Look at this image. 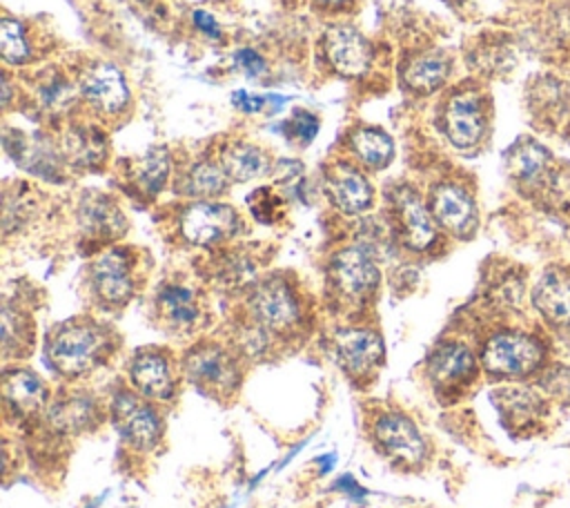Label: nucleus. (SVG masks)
Instances as JSON below:
<instances>
[{
  "instance_id": "obj_32",
  "label": "nucleus",
  "mask_w": 570,
  "mask_h": 508,
  "mask_svg": "<svg viewBox=\"0 0 570 508\" xmlns=\"http://www.w3.org/2000/svg\"><path fill=\"white\" fill-rule=\"evenodd\" d=\"M167 174H169V160H167V152L160 149V147H154L145 154V158L140 160L138 165V172H136V183L138 187L154 196L163 189L165 180H167Z\"/></svg>"
},
{
  "instance_id": "obj_8",
  "label": "nucleus",
  "mask_w": 570,
  "mask_h": 508,
  "mask_svg": "<svg viewBox=\"0 0 570 508\" xmlns=\"http://www.w3.org/2000/svg\"><path fill=\"white\" fill-rule=\"evenodd\" d=\"M252 310L263 328L287 330L298 319V301L283 279H267L252 294Z\"/></svg>"
},
{
  "instance_id": "obj_35",
  "label": "nucleus",
  "mask_w": 570,
  "mask_h": 508,
  "mask_svg": "<svg viewBox=\"0 0 570 508\" xmlns=\"http://www.w3.org/2000/svg\"><path fill=\"white\" fill-rule=\"evenodd\" d=\"M539 383H541V388H543L550 397L563 399V401L570 399V368H566V365L546 368V370L541 372Z\"/></svg>"
},
{
  "instance_id": "obj_3",
  "label": "nucleus",
  "mask_w": 570,
  "mask_h": 508,
  "mask_svg": "<svg viewBox=\"0 0 570 508\" xmlns=\"http://www.w3.org/2000/svg\"><path fill=\"white\" fill-rule=\"evenodd\" d=\"M111 419L127 443L138 450H147L158 443L163 423L151 406H147L134 392L120 390L111 399Z\"/></svg>"
},
{
  "instance_id": "obj_19",
  "label": "nucleus",
  "mask_w": 570,
  "mask_h": 508,
  "mask_svg": "<svg viewBox=\"0 0 570 508\" xmlns=\"http://www.w3.org/2000/svg\"><path fill=\"white\" fill-rule=\"evenodd\" d=\"M4 147L18 165H22L24 169H29L42 178L51 180L60 174V163H58L53 147L36 134L11 131L4 138Z\"/></svg>"
},
{
  "instance_id": "obj_7",
  "label": "nucleus",
  "mask_w": 570,
  "mask_h": 508,
  "mask_svg": "<svg viewBox=\"0 0 570 508\" xmlns=\"http://www.w3.org/2000/svg\"><path fill=\"white\" fill-rule=\"evenodd\" d=\"M334 352L345 372L352 377H363L381 363L383 341L374 330L345 328L334 336Z\"/></svg>"
},
{
  "instance_id": "obj_29",
  "label": "nucleus",
  "mask_w": 570,
  "mask_h": 508,
  "mask_svg": "<svg viewBox=\"0 0 570 508\" xmlns=\"http://www.w3.org/2000/svg\"><path fill=\"white\" fill-rule=\"evenodd\" d=\"M352 149L365 165L374 169L385 167L394 156L392 138L385 131L372 127H363L352 134Z\"/></svg>"
},
{
  "instance_id": "obj_20",
  "label": "nucleus",
  "mask_w": 570,
  "mask_h": 508,
  "mask_svg": "<svg viewBox=\"0 0 570 508\" xmlns=\"http://www.w3.org/2000/svg\"><path fill=\"white\" fill-rule=\"evenodd\" d=\"M78 221L91 238H116L125 232V218L116 203L100 192H87L78 207Z\"/></svg>"
},
{
  "instance_id": "obj_9",
  "label": "nucleus",
  "mask_w": 570,
  "mask_h": 508,
  "mask_svg": "<svg viewBox=\"0 0 570 508\" xmlns=\"http://www.w3.org/2000/svg\"><path fill=\"white\" fill-rule=\"evenodd\" d=\"M187 377L212 392L232 390L238 381L236 365L232 356L218 345H198L185 359Z\"/></svg>"
},
{
  "instance_id": "obj_31",
  "label": "nucleus",
  "mask_w": 570,
  "mask_h": 508,
  "mask_svg": "<svg viewBox=\"0 0 570 508\" xmlns=\"http://www.w3.org/2000/svg\"><path fill=\"white\" fill-rule=\"evenodd\" d=\"M227 174L225 169H220L218 165L209 163V160H203V163H196L187 176H185V192L189 196H198V198H212V196H218L225 192L227 187Z\"/></svg>"
},
{
  "instance_id": "obj_15",
  "label": "nucleus",
  "mask_w": 570,
  "mask_h": 508,
  "mask_svg": "<svg viewBox=\"0 0 570 508\" xmlns=\"http://www.w3.org/2000/svg\"><path fill=\"white\" fill-rule=\"evenodd\" d=\"M501 417L517 430H530L546 414V399L528 385H505L492 392Z\"/></svg>"
},
{
  "instance_id": "obj_16",
  "label": "nucleus",
  "mask_w": 570,
  "mask_h": 508,
  "mask_svg": "<svg viewBox=\"0 0 570 508\" xmlns=\"http://www.w3.org/2000/svg\"><path fill=\"white\" fill-rule=\"evenodd\" d=\"M332 203L343 214H361L372 205V187L367 178L352 165H334L325 180Z\"/></svg>"
},
{
  "instance_id": "obj_27",
  "label": "nucleus",
  "mask_w": 570,
  "mask_h": 508,
  "mask_svg": "<svg viewBox=\"0 0 570 508\" xmlns=\"http://www.w3.org/2000/svg\"><path fill=\"white\" fill-rule=\"evenodd\" d=\"M223 169L232 180L245 183V180H252V178H258V176L267 174L269 158L256 145L238 143V145H232L223 154Z\"/></svg>"
},
{
  "instance_id": "obj_5",
  "label": "nucleus",
  "mask_w": 570,
  "mask_h": 508,
  "mask_svg": "<svg viewBox=\"0 0 570 508\" xmlns=\"http://www.w3.org/2000/svg\"><path fill=\"white\" fill-rule=\"evenodd\" d=\"M448 140L459 149L474 147L485 131V114L481 98L474 91H459L448 100L443 114Z\"/></svg>"
},
{
  "instance_id": "obj_40",
  "label": "nucleus",
  "mask_w": 570,
  "mask_h": 508,
  "mask_svg": "<svg viewBox=\"0 0 570 508\" xmlns=\"http://www.w3.org/2000/svg\"><path fill=\"white\" fill-rule=\"evenodd\" d=\"M194 25H196L203 33H207L209 38H218V36H220V29H218L214 16H209L207 11H194Z\"/></svg>"
},
{
  "instance_id": "obj_37",
  "label": "nucleus",
  "mask_w": 570,
  "mask_h": 508,
  "mask_svg": "<svg viewBox=\"0 0 570 508\" xmlns=\"http://www.w3.org/2000/svg\"><path fill=\"white\" fill-rule=\"evenodd\" d=\"M318 131V120L309 111H296L287 125V134L301 143H309Z\"/></svg>"
},
{
  "instance_id": "obj_1",
  "label": "nucleus",
  "mask_w": 570,
  "mask_h": 508,
  "mask_svg": "<svg viewBox=\"0 0 570 508\" xmlns=\"http://www.w3.org/2000/svg\"><path fill=\"white\" fill-rule=\"evenodd\" d=\"M546 345L539 336L519 330L492 334L481 350V365L501 379H521L543 370Z\"/></svg>"
},
{
  "instance_id": "obj_2",
  "label": "nucleus",
  "mask_w": 570,
  "mask_h": 508,
  "mask_svg": "<svg viewBox=\"0 0 570 508\" xmlns=\"http://www.w3.org/2000/svg\"><path fill=\"white\" fill-rule=\"evenodd\" d=\"M105 350V334L89 323H69L56 330L47 343L49 363L67 374L76 377L91 370Z\"/></svg>"
},
{
  "instance_id": "obj_41",
  "label": "nucleus",
  "mask_w": 570,
  "mask_h": 508,
  "mask_svg": "<svg viewBox=\"0 0 570 508\" xmlns=\"http://www.w3.org/2000/svg\"><path fill=\"white\" fill-rule=\"evenodd\" d=\"M318 463H321V472H327L334 466V455H327V457L318 459Z\"/></svg>"
},
{
  "instance_id": "obj_14",
  "label": "nucleus",
  "mask_w": 570,
  "mask_h": 508,
  "mask_svg": "<svg viewBox=\"0 0 570 508\" xmlns=\"http://www.w3.org/2000/svg\"><path fill=\"white\" fill-rule=\"evenodd\" d=\"M430 379L436 385H465L476 374V359L465 343H441L428 359Z\"/></svg>"
},
{
  "instance_id": "obj_21",
  "label": "nucleus",
  "mask_w": 570,
  "mask_h": 508,
  "mask_svg": "<svg viewBox=\"0 0 570 508\" xmlns=\"http://www.w3.org/2000/svg\"><path fill=\"white\" fill-rule=\"evenodd\" d=\"M396 209L403 225L405 243L412 250H428L436 238L432 212H428L423 201L412 189H401L396 194Z\"/></svg>"
},
{
  "instance_id": "obj_18",
  "label": "nucleus",
  "mask_w": 570,
  "mask_h": 508,
  "mask_svg": "<svg viewBox=\"0 0 570 508\" xmlns=\"http://www.w3.org/2000/svg\"><path fill=\"white\" fill-rule=\"evenodd\" d=\"M82 94L100 111H107V114L120 111L129 98L122 74L109 62H98L87 71V76L82 78Z\"/></svg>"
},
{
  "instance_id": "obj_39",
  "label": "nucleus",
  "mask_w": 570,
  "mask_h": 508,
  "mask_svg": "<svg viewBox=\"0 0 570 508\" xmlns=\"http://www.w3.org/2000/svg\"><path fill=\"white\" fill-rule=\"evenodd\" d=\"M267 100H269V98H265V96H252V94H247V91H243V89H238V91L232 94V102H234L238 109L249 111V114L261 111Z\"/></svg>"
},
{
  "instance_id": "obj_33",
  "label": "nucleus",
  "mask_w": 570,
  "mask_h": 508,
  "mask_svg": "<svg viewBox=\"0 0 570 508\" xmlns=\"http://www.w3.org/2000/svg\"><path fill=\"white\" fill-rule=\"evenodd\" d=\"M0 49H2L4 60H9V62H22L29 58V49H27L20 22H16L11 18H4L0 22Z\"/></svg>"
},
{
  "instance_id": "obj_28",
  "label": "nucleus",
  "mask_w": 570,
  "mask_h": 508,
  "mask_svg": "<svg viewBox=\"0 0 570 508\" xmlns=\"http://www.w3.org/2000/svg\"><path fill=\"white\" fill-rule=\"evenodd\" d=\"M67 158L78 167H96L105 160L107 140L98 129H71L65 138Z\"/></svg>"
},
{
  "instance_id": "obj_11",
  "label": "nucleus",
  "mask_w": 570,
  "mask_h": 508,
  "mask_svg": "<svg viewBox=\"0 0 570 508\" xmlns=\"http://www.w3.org/2000/svg\"><path fill=\"white\" fill-rule=\"evenodd\" d=\"M325 56L343 76H361L367 71L372 51L367 40L350 25L330 27L325 33Z\"/></svg>"
},
{
  "instance_id": "obj_23",
  "label": "nucleus",
  "mask_w": 570,
  "mask_h": 508,
  "mask_svg": "<svg viewBox=\"0 0 570 508\" xmlns=\"http://www.w3.org/2000/svg\"><path fill=\"white\" fill-rule=\"evenodd\" d=\"M2 397L20 414H33L47 403V390L42 379L22 368L4 372Z\"/></svg>"
},
{
  "instance_id": "obj_26",
  "label": "nucleus",
  "mask_w": 570,
  "mask_h": 508,
  "mask_svg": "<svg viewBox=\"0 0 570 508\" xmlns=\"http://www.w3.org/2000/svg\"><path fill=\"white\" fill-rule=\"evenodd\" d=\"M510 172L512 176L525 185H541L543 178L548 176V167H550V154L534 140H521L519 145L512 147L510 152Z\"/></svg>"
},
{
  "instance_id": "obj_6",
  "label": "nucleus",
  "mask_w": 570,
  "mask_h": 508,
  "mask_svg": "<svg viewBox=\"0 0 570 508\" xmlns=\"http://www.w3.org/2000/svg\"><path fill=\"white\" fill-rule=\"evenodd\" d=\"M374 439L383 448V452L399 463L414 466L425 457V441L421 432L407 417L399 412L383 414L376 421Z\"/></svg>"
},
{
  "instance_id": "obj_13",
  "label": "nucleus",
  "mask_w": 570,
  "mask_h": 508,
  "mask_svg": "<svg viewBox=\"0 0 570 508\" xmlns=\"http://www.w3.org/2000/svg\"><path fill=\"white\" fill-rule=\"evenodd\" d=\"M532 305L557 328H570V274L552 267L532 287Z\"/></svg>"
},
{
  "instance_id": "obj_17",
  "label": "nucleus",
  "mask_w": 570,
  "mask_h": 508,
  "mask_svg": "<svg viewBox=\"0 0 570 508\" xmlns=\"http://www.w3.org/2000/svg\"><path fill=\"white\" fill-rule=\"evenodd\" d=\"M91 281L96 294L107 303H125L131 296L134 283L129 272V261L122 250L105 252L91 267Z\"/></svg>"
},
{
  "instance_id": "obj_10",
  "label": "nucleus",
  "mask_w": 570,
  "mask_h": 508,
  "mask_svg": "<svg viewBox=\"0 0 570 508\" xmlns=\"http://www.w3.org/2000/svg\"><path fill=\"white\" fill-rule=\"evenodd\" d=\"M430 212L434 221L454 236H470L476 227L474 201L454 183H443L432 192Z\"/></svg>"
},
{
  "instance_id": "obj_42",
  "label": "nucleus",
  "mask_w": 570,
  "mask_h": 508,
  "mask_svg": "<svg viewBox=\"0 0 570 508\" xmlns=\"http://www.w3.org/2000/svg\"><path fill=\"white\" fill-rule=\"evenodd\" d=\"M321 2H325V4H341V2H345V0H321Z\"/></svg>"
},
{
  "instance_id": "obj_4",
  "label": "nucleus",
  "mask_w": 570,
  "mask_h": 508,
  "mask_svg": "<svg viewBox=\"0 0 570 508\" xmlns=\"http://www.w3.org/2000/svg\"><path fill=\"white\" fill-rule=\"evenodd\" d=\"M238 214L225 203L200 201L189 205L180 216V232L189 243L212 245L236 234Z\"/></svg>"
},
{
  "instance_id": "obj_12",
  "label": "nucleus",
  "mask_w": 570,
  "mask_h": 508,
  "mask_svg": "<svg viewBox=\"0 0 570 508\" xmlns=\"http://www.w3.org/2000/svg\"><path fill=\"white\" fill-rule=\"evenodd\" d=\"M332 281L345 296H365L379 283V267L361 247H345L332 258Z\"/></svg>"
},
{
  "instance_id": "obj_34",
  "label": "nucleus",
  "mask_w": 570,
  "mask_h": 508,
  "mask_svg": "<svg viewBox=\"0 0 570 508\" xmlns=\"http://www.w3.org/2000/svg\"><path fill=\"white\" fill-rule=\"evenodd\" d=\"M247 205L256 221L274 223L283 214V201L267 187H258L252 196H247Z\"/></svg>"
},
{
  "instance_id": "obj_38",
  "label": "nucleus",
  "mask_w": 570,
  "mask_h": 508,
  "mask_svg": "<svg viewBox=\"0 0 570 508\" xmlns=\"http://www.w3.org/2000/svg\"><path fill=\"white\" fill-rule=\"evenodd\" d=\"M236 62L245 69V74H249V76H258V74H263L265 71V60L256 53V51H252V49H240L238 53H236Z\"/></svg>"
},
{
  "instance_id": "obj_22",
  "label": "nucleus",
  "mask_w": 570,
  "mask_h": 508,
  "mask_svg": "<svg viewBox=\"0 0 570 508\" xmlns=\"http://www.w3.org/2000/svg\"><path fill=\"white\" fill-rule=\"evenodd\" d=\"M129 377L134 388L142 397L151 399H169L174 394V379L169 363L158 352H140L129 368Z\"/></svg>"
},
{
  "instance_id": "obj_36",
  "label": "nucleus",
  "mask_w": 570,
  "mask_h": 508,
  "mask_svg": "<svg viewBox=\"0 0 570 508\" xmlns=\"http://www.w3.org/2000/svg\"><path fill=\"white\" fill-rule=\"evenodd\" d=\"M40 94H42L45 107H49V109H65L67 102L73 98L71 87L62 78H53L49 85H45L40 89Z\"/></svg>"
},
{
  "instance_id": "obj_25",
  "label": "nucleus",
  "mask_w": 570,
  "mask_h": 508,
  "mask_svg": "<svg viewBox=\"0 0 570 508\" xmlns=\"http://www.w3.org/2000/svg\"><path fill=\"white\" fill-rule=\"evenodd\" d=\"M450 74V58L441 51H425L421 56H414L405 69H403V82L419 91L428 94L439 89Z\"/></svg>"
},
{
  "instance_id": "obj_30",
  "label": "nucleus",
  "mask_w": 570,
  "mask_h": 508,
  "mask_svg": "<svg viewBox=\"0 0 570 508\" xmlns=\"http://www.w3.org/2000/svg\"><path fill=\"white\" fill-rule=\"evenodd\" d=\"M158 305L163 310V314L180 328H189L196 323L198 319V305L196 299L191 294V290L183 287V285H165L158 292Z\"/></svg>"
},
{
  "instance_id": "obj_24",
  "label": "nucleus",
  "mask_w": 570,
  "mask_h": 508,
  "mask_svg": "<svg viewBox=\"0 0 570 508\" xmlns=\"http://www.w3.org/2000/svg\"><path fill=\"white\" fill-rule=\"evenodd\" d=\"M96 419V401L85 392H71L56 399L47 408L49 426L60 434H73L91 426Z\"/></svg>"
}]
</instances>
